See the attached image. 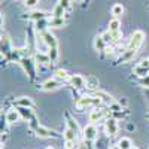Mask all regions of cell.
I'll return each mask as SVG.
<instances>
[{
    "mask_svg": "<svg viewBox=\"0 0 149 149\" xmlns=\"http://www.w3.org/2000/svg\"><path fill=\"white\" fill-rule=\"evenodd\" d=\"M102 103V98H98L97 95H84L76 102V109L78 110H85L86 107L98 106Z\"/></svg>",
    "mask_w": 149,
    "mask_h": 149,
    "instance_id": "6da1fadb",
    "label": "cell"
},
{
    "mask_svg": "<svg viewBox=\"0 0 149 149\" xmlns=\"http://www.w3.org/2000/svg\"><path fill=\"white\" fill-rule=\"evenodd\" d=\"M19 64L21 67L24 69V72H26L29 74V79L30 81H34V76H36V70H34V64H36V61L29 58V57H22L19 60Z\"/></svg>",
    "mask_w": 149,
    "mask_h": 149,
    "instance_id": "7a4b0ae2",
    "label": "cell"
},
{
    "mask_svg": "<svg viewBox=\"0 0 149 149\" xmlns=\"http://www.w3.org/2000/svg\"><path fill=\"white\" fill-rule=\"evenodd\" d=\"M145 40V33L142 30H136L131 36H130V40L127 43V48H131V49H139L140 45L143 43Z\"/></svg>",
    "mask_w": 149,
    "mask_h": 149,
    "instance_id": "3957f363",
    "label": "cell"
},
{
    "mask_svg": "<svg viewBox=\"0 0 149 149\" xmlns=\"http://www.w3.org/2000/svg\"><path fill=\"white\" fill-rule=\"evenodd\" d=\"M82 133H84V140L85 142L95 140V137H97V127H95V124H91V122L86 124Z\"/></svg>",
    "mask_w": 149,
    "mask_h": 149,
    "instance_id": "277c9868",
    "label": "cell"
},
{
    "mask_svg": "<svg viewBox=\"0 0 149 149\" xmlns=\"http://www.w3.org/2000/svg\"><path fill=\"white\" fill-rule=\"evenodd\" d=\"M40 39L43 40V43L48 46V49L49 48H55V46H58V40H57V37L49 31V30H46V31H43V33H40Z\"/></svg>",
    "mask_w": 149,
    "mask_h": 149,
    "instance_id": "5b68a950",
    "label": "cell"
},
{
    "mask_svg": "<svg viewBox=\"0 0 149 149\" xmlns=\"http://www.w3.org/2000/svg\"><path fill=\"white\" fill-rule=\"evenodd\" d=\"M60 86H61V82L57 81L55 78H52V79H46V81H43L42 85H40V88H42L43 91L49 93V91H55V90H58Z\"/></svg>",
    "mask_w": 149,
    "mask_h": 149,
    "instance_id": "8992f818",
    "label": "cell"
},
{
    "mask_svg": "<svg viewBox=\"0 0 149 149\" xmlns=\"http://www.w3.org/2000/svg\"><path fill=\"white\" fill-rule=\"evenodd\" d=\"M104 131H106V134L109 136V137L116 136V133H118V122H116V119H107L104 122Z\"/></svg>",
    "mask_w": 149,
    "mask_h": 149,
    "instance_id": "52a82bcc",
    "label": "cell"
},
{
    "mask_svg": "<svg viewBox=\"0 0 149 149\" xmlns=\"http://www.w3.org/2000/svg\"><path fill=\"white\" fill-rule=\"evenodd\" d=\"M104 115H106V110L98 109V107H94V109L90 112V115H88V121H90L91 124H95V122H98V121H102V119L104 118Z\"/></svg>",
    "mask_w": 149,
    "mask_h": 149,
    "instance_id": "ba28073f",
    "label": "cell"
},
{
    "mask_svg": "<svg viewBox=\"0 0 149 149\" xmlns=\"http://www.w3.org/2000/svg\"><path fill=\"white\" fill-rule=\"evenodd\" d=\"M34 133H36V136L37 137H58V133L57 131H54V130H49V128H45V127H42V125H39L36 130H34Z\"/></svg>",
    "mask_w": 149,
    "mask_h": 149,
    "instance_id": "9c48e42d",
    "label": "cell"
},
{
    "mask_svg": "<svg viewBox=\"0 0 149 149\" xmlns=\"http://www.w3.org/2000/svg\"><path fill=\"white\" fill-rule=\"evenodd\" d=\"M69 82H70L72 86H74V88H78V90L85 88L86 86V78H84L82 74H72V78H70Z\"/></svg>",
    "mask_w": 149,
    "mask_h": 149,
    "instance_id": "30bf717a",
    "label": "cell"
},
{
    "mask_svg": "<svg viewBox=\"0 0 149 149\" xmlns=\"http://www.w3.org/2000/svg\"><path fill=\"white\" fill-rule=\"evenodd\" d=\"M136 54H137V49H131V48H127L125 51H122L121 57L118 58V63H130L131 60H134Z\"/></svg>",
    "mask_w": 149,
    "mask_h": 149,
    "instance_id": "8fae6325",
    "label": "cell"
},
{
    "mask_svg": "<svg viewBox=\"0 0 149 149\" xmlns=\"http://www.w3.org/2000/svg\"><path fill=\"white\" fill-rule=\"evenodd\" d=\"M107 48V43H106V40L103 39V36L100 34V36H95L94 37V49L97 52H103L104 49Z\"/></svg>",
    "mask_w": 149,
    "mask_h": 149,
    "instance_id": "7c38bea8",
    "label": "cell"
},
{
    "mask_svg": "<svg viewBox=\"0 0 149 149\" xmlns=\"http://www.w3.org/2000/svg\"><path fill=\"white\" fill-rule=\"evenodd\" d=\"M54 78L57 79V81H60V82H67V81H70V74H69V72L67 70H64V69H57L55 72H54Z\"/></svg>",
    "mask_w": 149,
    "mask_h": 149,
    "instance_id": "4fadbf2b",
    "label": "cell"
},
{
    "mask_svg": "<svg viewBox=\"0 0 149 149\" xmlns=\"http://www.w3.org/2000/svg\"><path fill=\"white\" fill-rule=\"evenodd\" d=\"M48 27H49V19H48V18L39 19V21H34V30L39 33V34L43 33V31H46Z\"/></svg>",
    "mask_w": 149,
    "mask_h": 149,
    "instance_id": "5bb4252c",
    "label": "cell"
},
{
    "mask_svg": "<svg viewBox=\"0 0 149 149\" xmlns=\"http://www.w3.org/2000/svg\"><path fill=\"white\" fill-rule=\"evenodd\" d=\"M17 109L19 112L21 119H24V121H31L33 119V116H34L33 109H30V107H17Z\"/></svg>",
    "mask_w": 149,
    "mask_h": 149,
    "instance_id": "9a60e30c",
    "label": "cell"
},
{
    "mask_svg": "<svg viewBox=\"0 0 149 149\" xmlns=\"http://www.w3.org/2000/svg\"><path fill=\"white\" fill-rule=\"evenodd\" d=\"M15 104H17V107H30V109L34 107V103H33V100L30 97H19V98H17Z\"/></svg>",
    "mask_w": 149,
    "mask_h": 149,
    "instance_id": "2e32d148",
    "label": "cell"
},
{
    "mask_svg": "<svg viewBox=\"0 0 149 149\" xmlns=\"http://www.w3.org/2000/svg\"><path fill=\"white\" fill-rule=\"evenodd\" d=\"M34 61L36 63H39V64H49V63H52L51 58H49L48 52H36L34 54Z\"/></svg>",
    "mask_w": 149,
    "mask_h": 149,
    "instance_id": "e0dca14e",
    "label": "cell"
},
{
    "mask_svg": "<svg viewBox=\"0 0 149 149\" xmlns=\"http://www.w3.org/2000/svg\"><path fill=\"white\" fill-rule=\"evenodd\" d=\"M19 119H21V116H19L18 109H12V110H9L8 113H6V122L8 124H15Z\"/></svg>",
    "mask_w": 149,
    "mask_h": 149,
    "instance_id": "ac0fdd59",
    "label": "cell"
},
{
    "mask_svg": "<svg viewBox=\"0 0 149 149\" xmlns=\"http://www.w3.org/2000/svg\"><path fill=\"white\" fill-rule=\"evenodd\" d=\"M66 24L64 17L63 18H57V17H51L49 18V29H60Z\"/></svg>",
    "mask_w": 149,
    "mask_h": 149,
    "instance_id": "d6986e66",
    "label": "cell"
},
{
    "mask_svg": "<svg viewBox=\"0 0 149 149\" xmlns=\"http://www.w3.org/2000/svg\"><path fill=\"white\" fill-rule=\"evenodd\" d=\"M46 17H48V14H46V12H43V10H31L30 14L27 15V18H29V19H31V21L45 19Z\"/></svg>",
    "mask_w": 149,
    "mask_h": 149,
    "instance_id": "ffe728a7",
    "label": "cell"
},
{
    "mask_svg": "<svg viewBox=\"0 0 149 149\" xmlns=\"http://www.w3.org/2000/svg\"><path fill=\"white\" fill-rule=\"evenodd\" d=\"M124 6L121 5V3H115L113 6L110 8V14L113 15V18H119V17H122L124 15Z\"/></svg>",
    "mask_w": 149,
    "mask_h": 149,
    "instance_id": "44dd1931",
    "label": "cell"
},
{
    "mask_svg": "<svg viewBox=\"0 0 149 149\" xmlns=\"http://www.w3.org/2000/svg\"><path fill=\"white\" fill-rule=\"evenodd\" d=\"M110 33H113V31H119L121 30V19L119 18H112L109 21V29H107Z\"/></svg>",
    "mask_w": 149,
    "mask_h": 149,
    "instance_id": "7402d4cb",
    "label": "cell"
},
{
    "mask_svg": "<svg viewBox=\"0 0 149 149\" xmlns=\"http://www.w3.org/2000/svg\"><path fill=\"white\" fill-rule=\"evenodd\" d=\"M134 74H136V76H139V78H145V76H148V74H149V69L137 64V66L134 67Z\"/></svg>",
    "mask_w": 149,
    "mask_h": 149,
    "instance_id": "603a6c76",
    "label": "cell"
},
{
    "mask_svg": "<svg viewBox=\"0 0 149 149\" xmlns=\"http://www.w3.org/2000/svg\"><path fill=\"white\" fill-rule=\"evenodd\" d=\"M52 17H57V18H63L64 15H66V9L61 6V5H55L54 6V9H52V14H51Z\"/></svg>",
    "mask_w": 149,
    "mask_h": 149,
    "instance_id": "cb8c5ba5",
    "label": "cell"
},
{
    "mask_svg": "<svg viewBox=\"0 0 149 149\" xmlns=\"http://www.w3.org/2000/svg\"><path fill=\"white\" fill-rule=\"evenodd\" d=\"M76 136H78V133H76V131L72 130V128H69V127H66L64 134H63L64 140H76Z\"/></svg>",
    "mask_w": 149,
    "mask_h": 149,
    "instance_id": "d4e9b609",
    "label": "cell"
},
{
    "mask_svg": "<svg viewBox=\"0 0 149 149\" xmlns=\"http://www.w3.org/2000/svg\"><path fill=\"white\" fill-rule=\"evenodd\" d=\"M86 88L97 90V88H98V81H97V78H94V76H88V78H86Z\"/></svg>",
    "mask_w": 149,
    "mask_h": 149,
    "instance_id": "484cf974",
    "label": "cell"
},
{
    "mask_svg": "<svg viewBox=\"0 0 149 149\" xmlns=\"http://www.w3.org/2000/svg\"><path fill=\"white\" fill-rule=\"evenodd\" d=\"M48 55H49V58H51L52 63H54V61H57V60H58V55H60L58 46H55V48H49V49H48Z\"/></svg>",
    "mask_w": 149,
    "mask_h": 149,
    "instance_id": "4316f807",
    "label": "cell"
},
{
    "mask_svg": "<svg viewBox=\"0 0 149 149\" xmlns=\"http://www.w3.org/2000/svg\"><path fill=\"white\" fill-rule=\"evenodd\" d=\"M118 146H119L121 149H130V148L133 146V143H131V140H130L128 137H122V139H119Z\"/></svg>",
    "mask_w": 149,
    "mask_h": 149,
    "instance_id": "83f0119b",
    "label": "cell"
},
{
    "mask_svg": "<svg viewBox=\"0 0 149 149\" xmlns=\"http://www.w3.org/2000/svg\"><path fill=\"white\" fill-rule=\"evenodd\" d=\"M67 127L69 128H72V130H74V131H76V133H79V127H78V122L76 121H74L73 118H70L69 115H67Z\"/></svg>",
    "mask_w": 149,
    "mask_h": 149,
    "instance_id": "f1b7e54d",
    "label": "cell"
},
{
    "mask_svg": "<svg viewBox=\"0 0 149 149\" xmlns=\"http://www.w3.org/2000/svg\"><path fill=\"white\" fill-rule=\"evenodd\" d=\"M37 3H39V0H24V6L27 9H31V10L37 6Z\"/></svg>",
    "mask_w": 149,
    "mask_h": 149,
    "instance_id": "f546056e",
    "label": "cell"
},
{
    "mask_svg": "<svg viewBox=\"0 0 149 149\" xmlns=\"http://www.w3.org/2000/svg\"><path fill=\"white\" fill-rule=\"evenodd\" d=\"M72 2H73V0H58V5H61V6H63V8L67 10V9H70Z\"/></svg>",
    "mask_w": 149,
    "mask_h": 149,
    "instance_id": "4dcf8cb0",
    "label": "cell"
},
{
    "mask_svg": "<svg viewBox=\"0 0 149 149\" xmlns=\"http://www.w3.org/2000/svg\"><path fill=\"white\" fill-rule=\"evenodd\" d=\"M102 36H103V39L106 40V43H110V42H112V33H110L109 30H107V31H104Z\"/></svg>",
    "mask_w": 149,
    "mask_h": 149,
    "instance_id": "1f68e13d",
    "label": "cell"
},
{
    "mask_svg": "<svg viewBox=\"0 0 149 149\" xmlns=\"http://www.w3.org/2000/svg\"><path fill=\"white\" fill-rule=\"evenodd\" d=\"M121 30L119 31H113V33H112V42H118L119 39H121Z\"/></svg>",
    "mask_w": 149,
    "mask_h": 149,
    "instance_id": "d6a6232c",
    "label": "cell"
},
{
    "mask_svg": "<svg viewBox=\"0 0 149 149\" xmlns=\"http://www.w3.org/2000/svg\"><path fill=\"white\" fill-rule=\"evenodd\" d=\"M140 85L145 86V88H146V86L149 88V74H148V76H145V78H140Z\"/></svg>",
    "mask_w": 149,
    "mask_h": 149,
    "instance_id": "836d02e7",
    "label": "cell"
},
{
    "mask_svg": "<svg viewBox=\"0 0 149 149\" xmlns=\"http://www.w3.org/2000/svg\"><path fill=\"white\" fill-rule=\"evenodd\" d=\"M74 143H76V140H66L64 142V148L66 149H73L74 148Z\"/></svg>",
    "mask_w": 149,
    "mask_h": 149,
    "instance_id": "e575fe53",
    "label": "cell"
},
{
    "mask_svg": "<svg viewBox=\"0 0 149 149\" xmlns=\"http://www.w3.org/2000/svg\"><path fill=\"white\" fill-rule=\"evenodd\" d=\"M30 127H31L33 130H36L37 127H39V122H37V118H36V116H33V119L30 121Z\"/></svg>",
    "mask_w": 149,
    "mask_h": 149,
    "instance_id": "d590c367",
    "label": "cell"
},
{
    "mask_svg": "<svg viewBox=\"0 0 149 149\" xmlns=\"http://www.w3.org/2000/svg\"><path fill=\"white\" fill-rule=\"evenodd\" d=\"M119 104H121V106H122V104L127 106V100H125V98H121V100H119Z\"/></svg>",
    "mask_w": 149,
    "mask_h": 149,
    "instance_id": "8d00e7d4",
    "label": "cell"
},
{
    "mask_svg": "<svg viewBox=\"0 0 149 149\" xmlns=\"http://www.w3.org/2000/svg\"><path fill=\"white\" fill-rule=\"evenodd\" d=\"M74 3H84V2H86V0H73Z\"/></svg>",
    "mask_w": 149,
    "mask_h": 149,
    "instance_id": "74e56055",
    "label": "cell"
},
{
    "mask_svg": "<svg viewBox=\"0 0 149 149\" xmlns=\"http://www.w3.org/2000/svg\"><path fill=\"white\" fill-rule=\"evenodd\" d=\"M46 149H55L54 146H46Z\"/></svg>",
    "mask_w": 149,
    "mask_h": 149,
    "instance_id": "f35d334b",
    "label": "cell"
},
{
    "mask_svg": "<svg viewBox=\"0 0 149 149\" xmlns=\"http://www.w3.org/2000/svg\"><path fill=\"white\" fill-rule=\"evenodd\" d=\"M112 149H121V148H119V146L116 145V146H113V148H112Z\"/></svg>",
    "mask_w": 149,
    "mask_h": 149,
    "instance_id": "ab89813d",
    "label": "cell"
},
{
    "mask_svg": "<svg viewBox=\"0 0 149 149\" xmlns=\"http://www.w3.org/2000/svg\"><path fill=\"white\" fill-rule=\"evenodd\" d=\"M130 149H139V148H137V146H131Z\"/></svg>",
    "mask_w": 149,
    "mask_h": 149,
    "instance_id": "60d3db41",
    "label": "cell"
},
{
    "mask_svg": "<svg viewBox=\"0 0 149 149\" xmlns=\"http://www.w3.org/2000/svg\"><path fill=\"white\" fill-rule=\"evenodd\" d=\"M90 2H91V0H86V3H90Z\"/></svg>",
    "mask_w": 149,
    "mask_h": 149,
    "instance_id": "b9f144b4",
    "label": "cell"
}]
</instances>
